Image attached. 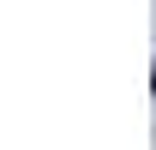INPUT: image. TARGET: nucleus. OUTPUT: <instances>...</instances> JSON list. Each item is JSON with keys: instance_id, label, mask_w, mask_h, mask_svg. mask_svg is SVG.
Masks as SVG:
<instances>
[{"instance_id": "obj_1", "label": "nucleus", "mask_w": 156, "mask_h": 150, "mask_svg": "<svg viewBox=\"0 0 156 150\" xmlns=\"http://www.w3.org/2000/svg\"><path fill=\"white\" fill-rule=\"evenodd\" d=\"M150 90H156V78H150Z\"/></svg>"}]
</instances>
